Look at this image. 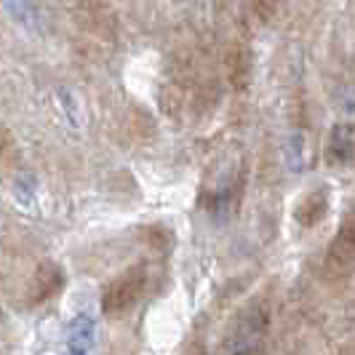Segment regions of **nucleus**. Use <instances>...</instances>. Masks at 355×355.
<instances>
[{"label": "nucleus", "mask_w": 355, "mask_h": 355, "mask_svg": "<svg viewBox=\"0 0 355 355\" xmlns=\"http://www.w3.org/2000/svg\"><path fill=\"white\" fill-rule=\"evenodd\" d=\"M147 288V265L128 267L123 275H118L102 294V313L105 315H121L128 313L134 304L142 300Z\"/></svg>", "instance_id": "nucleus-1"}, {"label": "nucleus", "mask_w": 355, "mask_h": 355, "mask_svg": "<svg viewBox=\"0 0 355 355\" xmlns=\"http://www.w3.org/2000/svg\"><path fill=\"white\" fill-rule=\"evenodd\" d=\"M355 270V222L353 214L345 216L342 227L337 230V238L331 241V246L326 251V259H323V278L339 284V281H347Z\"/></svg>", "instance_id": "nucleus-2"}, {"label": "nucleus", "mask_w": 355, "mask_h": 355, "mask_svg": "<svg viewBox=\"0 0 355 355\" xmlns=\"http://www.w3.org/2000/svg\"><path fill=\"white\" fill-rule=\"evenodd\" d=\"M64 286V272L62 267L53 265V262H43V265L35 270L33 281L27 286V304L30 307H37V304L49 302L51 297H56Z\"/></svg>", "instance_id": "nucleus-3"}, {"label": "nucleus", "mask_w": 355, "mask_h": 355, "mask_svg": "<svg viewBox=\"0 0 355 355\" xmlns=\"http://www.w3.org/2000/svg\"><path fill=\"white\" fill-rule=\"evenodd\" d=\"M329 214V193L326 190H313L294 206V219L302 227H315L323 222V216Z\"/></svg>", "instance_id": "nucleus-4"}, {"label": "nucleus", "mask_w": 355, "mask_h": 355, "mask_svg": "<svg viewBox=\"0 0 355 355\" xmlns=\"http://www.w3.org/2000/svg\"><path fill=\"white\" fill-rule=\"evenodd\" d=\"M227 80H230V86L235 91H243L246 86H249V80H251V51L243 46V43L232 46L230 53H227Z\"/></svg>", "instance_id": "nucleus-5"}, {"label": "nucleus", "mask_w": 355, "mask_h": 355, "mask_svg": "<svg viewBox=\"0 0 355 355\" xmlns=\"http://www.w3.org/2000/svg\"><path fill=\"white\" fill-rule=\"evenodd\" d=\"M326 158L329 163L347 166L353 160V125H337L331 134V142L326 147Z\"/></svg>", "instance_id": "nucleus-6"}, {"label": "nucleus", "mask_w": 355, "mask_h": 355, "mask_svg": "<svg viewBox=\"0 0 355 355\" xmlns=\"http://www.w3.org/2000/svg\"><path fill=\"white\" fill-rule=\"evenodd\" d=\"M14 155H17V139L11 137L8 128H0V158L11 160Z\"/></svg>", "instance_id": "nucleus-7"}, {"label": "nucleus", "mask_w": 355, "mask_h": 355, "mask_svg": "<svg viewBox=\"0 0 355 355\" xmlns=\"http://www.w3.org/2000/svg\"><path fill=\"white\" fill-rule=\"evenodd\" d=\"M251 6H254L257 17L262 19V21H270L272 14H275V8H278V0H251Z\"/></svg>", "instance_id": "nucleus-8"}]
</instances>
